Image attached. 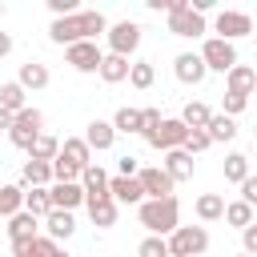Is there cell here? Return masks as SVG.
<instances>
[{
	"mask_svg": "<svg viewBox=\"0 0 257 257\" xmlns=\"http://www.w3.org/2000/svg\"><path fill=\"white\" fill-rule=\"evenodd\" d=\"M8 52H12V36H8V32H0V56H8Z\"/></svg>",
	"mask_w": 257,
	"mask_h": 257,
	"instance_id": "bcb514c9",
	"label": "cell"
},
{
	"mask_svg": "<svg viewBox=\"0 0 257 257\" xmlns=\"http://www.w3.org/2000/svg\"><path fill=\"white\" fill-rule=\"evenodd\" d=\"M64 165H72L76 173H84L88 165H92V149L84 145V137H64L60 141V153H56Z\"/></svg>",
	"mask_w": 257,
	"mask_h": 257,
	"instance_id": "5bb4252c",
	"label": "cell"
},
{
	"mask_svg": "<svg viewBox=\"0 0 257 257\" xmlns=\"http://www.w3.org/2000/svg\"><path fill=\"white\" fill-rule=\"evenodd\" d=\"M153 80H157V68H153V60H133V68H128V84L133 88H153Z\"/></svg>",
	"mask_w": 257,
	"mask_h": 257,
	"instance_id": "4dcf8cb0",
	"label": "cell"
},
{
	"mask_svg": "<svg viewBox=\"0 0 257 257\" xmlns=\"http://www.w3.org/2000/svg\"><path fill=\"white\" fill-rule=\"evenodd\" d=\"M137 257H169V241L165 237H145L137 245Z\"/></svg>",
	"mask_w": 257,
	"mask_h": 257,
	"instance_id": "8d00e7d4",
	"label": "cell"
},
{
	"mask_svg": "<svg viewBox=\"0 0 257 257\" xmlns=\"http://www.w3.org/2000/svg\"><path fill=\"white\" fill-rule=\"evenodd\" d=\"M237 257H245V253H237Z\"/></svg>",
	"mask_w": 257,
	"mask_h": 257,
	"instance_id": "f907efd6",
	"label": "cell"
},
{
	"mask_svg": "<svg viewBox=\"0 0 257 257\" xmlns=\"http://www.w3.org/2000/svg\"><path fill=\"white\" fill-rule=\"evenodd\" d=\"M205 133H209V141H213V145H225V141H233V137H237V120H233V116H225V112H213V116H209V124H205Z\"/></svg>",
	"mask_w": 257,
	"mask_h": 257,
	"instance_id": "cb8c5ba5",
	"label": "cell"
},
{
	"mask_svg": "<svg viewBox=\"0 0 257 257\" xmlns=\"http://www.w3.org/2000/svg\"><path fill=\"white\" fill-rule=\"evenodd\" d=\"M24 209V189L20 185H0V217H16Z\"/></svg>",
	"mask_w": 257,
	"mask_h": 257,
	"instance_id": "f546056e",
	"label": "cell"
},
{
	"mask_svg": "<svg viewBox=\"0 0 257 257\" xmlns=\"http://www.w3.org/2000/svg\"><path fill=\"white\" fill-rule=\"evenodd\" d=\"M48 80H52L48 64H40V60H28V64H20V76H16V84H20L24 92H40V88H48Z\"/></svg>",
	"mask_w": 257,
	"mask_h": 257,
	"instance_id": "e0dca14e",
	"label": "cell"
},
{
	"mask_svg": "<svg viewBox=\"0 0 257 257\" xmlns=\"http://www.w3.org/2000/svg\"><path fill=\"white\" fill-rule=\"evenodd\" d=\"M137 221L149 229V237H169V233L181 225V201H177V197L141 201V205H137Z\"/></svg>",
	"mask_w": 257,
	"mask_h": 257,
	"instance_id": "7a4b0ae2",
	"label": "cell"
},
{
	"mask_svg": "<svg viewBox=\"0 0 257 257\" xmlns=\"http://www.w3.org/2000/svg\"><path fill=\"white\" fill-rule=\"evenodd\" d=\"M84 209H88V217H92V225H96V229H112V225H116V213H120V205H116L112 197L84 201Z\"/></svg>",
	"mask_w": 257,
	"mask_h": 257,
	"instance_id": "44dd1931",
	"label": "cell"
},
{
	"mask_svg": "<svg viewBox=\"0 0 257 257\" xmlns=\"http://www.w3.org/2000/svg\"><path fill=\"white\" fill-rule=\"evenodd\" d=\"M0 128H4V133L12 128V112H8V108H0Z\"/></svg>",
	"mask_w": 257,
	"mask_h": 257,
	"instance_id": "7dc6e473",
	"label": "cell"
},
{
	"mask_svg": "<svg viewBox=\"0 0 257 257\" xmlns=\"http://www.w3.org/2000/svg\"><path fill=\"white\" fill-rule=\"evenodd\" d=\"M24 185H32V189H48L52 185V165L48 161H24Z\"/></svg>",
	"mask_w": 257,
	"mask_h": 257,
	"instance_id": "4316f807",
	"label": "cell"
},
{
	"mask_svg": "<svg viewBox=\"0 0 257 257\" xmlns=\"http://www.w3.org/2000/svg\"><path fill=\"white\" fill-rule=\"evenodd\" d=\"M141 32H145V28H141L137 20H116V24H112V28L104 32V36H108V52H112V56H124V60H128V56H133V52L141 48Z\"/></svg>",
	"mask_w": 257,
	"mask_h": 257,
	"instance_id": "52a82bcc",
	"label": "cell"
},
{
	"mask_svg": "<svg viewBox=\"0 0 257 257\" xmlns=\"http://www.w3.org/2000/svg\"><path fill=\"white\" fill-rule=\"evenodd\" d=\"M137 173H141L137 157H120V177H137Z\"/></svg>",
	"mask_w": 257,
	"mask_h": 257,
	"instance_id": "ee69618b",
	"label": "cell"
},
{
	"mask_svg": "<svg viewBox=\"0 0 257 257\" xmlns=\"http://www.w3.org/2000/svg\"><path fill=\"white\" fill-rule=\"evenodd\" d=\"M165 16H169V32L181 36V40H197V36L209 32V28H205V16H197V12L189 8V0H169Z\"/></svg>",
	"mask_w": 257,
	"mask_h": 257,
	"instance_id": "3957f363",
	"label": "cell"
},
{
	"mask_svg": "<svg viewBox=\"0 0 257 257\" xmlns=\"http://www.w3.org/2000/svg\"><path fill=\"white\" fill-rule=\"evenodd\" d=\"M173 76H177L181 84H201V80L209 76V68H205V60H201V52H177V56H173Z\"/></svg>",
	"mask_w": 257,
	"mask_h": 257,
	"instance_id": "7c38bea8",
	"label": "cell"
},
{
	"mask_svg": "<svg viewBox=\"0 0 257 257\" xmlns=\"http://www.w3.org/2000/svg\"><path fill=\"white\" fill-rule=\"evenodd\" d=\"M40 133H44V112H40V108H20V112L12 116L8 141H12L16 149H24V153H28V145H32Z\"/></svg>",
	"mask_w": 257,
	"mask_h": 257,
	"instance_id": "5b68a950",
	"label": "cell"
},
{
	"mask_svg": "<svg viewBox=\"0 0 257 257\" xmlns=\"http://www.w3.org/2000/svg\"><path fill=\"white\" fill-rule=\"evenodd\" d=\"M241 253H245V257H257V225L241 229Z\"/></svg>",
	"mask_w": 257,
	"mask_h": 257,
	"instance_id": "b9f144b4",
	"label": "cell"
},
{
	"mask_svg": "<svg viewBox=\"0 0 257 257\" xmlns=\"http://www.w3.org/2000/svg\"><path fill=\"white\" fill-rule=\"evenodd\" d=\"M24 96H28V92H24V88H20L16 80H8V84H0V108H8L12 116H16L20 108H28V104H24Z\"/></svg>",
	"mask_w": 257,
	"mask_h": 257,
	"instance_id": "1f68e13d",
	"label": "cell"
},
{
	"mask_svg": "<svg viewBox=\"0 0 257 257\" xmlns=\"http://www.w3.org/2000/svg\"><path fill=\"white\" fill-rule=\"evenodd\" d=\"M213 32H217V40H241V36H249L253 32V20H249V12H233V8H225V12H217V20H213Z\"/></svg>",
	"mask_w": 257,
	"mask_h": 257,
	"instance_id": "ba28073f",
	"label": "cell"
},
{
	"mask_svg": "<svg viewBox=\"0 0 257 257\" xmlns=\"http://www.w3.org/2000/svg\"><path fill=\"white\" fill-rule=\"evenodd\" d=\"M24 213H32L36 221H44V217L52 213V201H48V189H32V193H24Z\"/></svg>",
	"mask_w": 257,
	"mask_h": 257,
	"instance_id": "e575fe53",
	"label": "cell"
},
{
	"mask_svg": "<svg viewBox=\"0 0 257 257\" xmlns=\"http://www.w3.org/2000/svg\"><path fill=\"white\" fill-rule=\"evenodd\" d=\"M249 108V96H237V92H225L221 96V112L225 116H237V112H245Z\"/></svg>",
	"mask_w": 257,
	"mask_h": 257,
	"instance_id": "f35d334b",
	"label": "cell"
},
{
	"mask_svg": "<svg viewBox=\"0 0 257 257\" xmlns=\"http://www.w3.org/2000/svg\"><path fill=\"white\" fill-rule=\"evenodd\" d=\"M128 68H133V60L104 52V60H100V72H96V76H100L104 84H120V80H128Z\"/></svg>",
	"mask_w": 257,
	"mask_h": 257,
	"instance_id": "603a6c76",
	"label": "cell"
},
{
	"mask_svg": "<svg viewBox=\"0 0 257 257\" xmlns=\"http://www.w3.org/2000/svg\"><path fill=\"white\" fill-rule=\"evenodd\" d=\"M169 177H173V185L177 181H193V157L185 153V149H173V153H165V165H161Z\"/></svg>",
	"mask_w": 257,
	"mask_h": 257,
	"instance_id": "7402d4cb",
	"label": "cell"
},
{
	"mask_svg": "<svg viewBox=\"0 0 257 257\" xmlns=\"http://www.w3.org/2000/svg\"><path fill=\"white\" fill-rule=\"evenodd\" d=\"M56 249H60V245H56V241H52V237H44V233H40V237H36V241H32V257H52V253H56Z\"/></svg>",
	"mask_w": 257,
	"mask_h": 257,
	"instance_id": "ab89813d",
	"label": "cell"
},
{
	"mask_svg": "<svg viewBox=\"0 0 257 257\" xmlns=\"http://www.w3.org/2000/svg\"><path fill=\"white\" fill-rule=\"evenodd\" d=\"M112 128L116 133H141L145 128V116H141V108H116V116H112Z\"/></svg>",
	"mask_w": 257,
	"mask_h": 257,
	"instance_id": "d6a6232c",
	"label": "cell"
},
{
	"mask_svg": "<svg viewBox=\"0 0 257 257\" xmlns=\"http://www.w3.org/2000/svg\"><path fill=\"white\" fill-rule=\"evenodd\" d=\"M253 88H257V72H253L249 64H233V68L225 72V92H237V96H253Z\"/></svg>",
	"mask_w": 257,
	"mask_h": 257,
	"instance_id": "ac0fdd59",
	"label": "cell"
},
{
	"mask_svg": "<svg viewBox=\"0 0 257 257\" xmlns=\"http://www.w3.org/2000/svg\"><path fill=\"white\" fill-rule=\"evenodd\" d=\"M141 189H145V201H161V197H173V177L161 169V165H149L137 173Z\"/></svg>",
	"mask_w": 257,
	"mask_h": 257,
	"instance_id": "8fae6325",
	"label": "cell"
},
{
	"mask_svg": "<svg viewBox=\"0 0 257 257\" xmlns=\"http://www.w3.org/2000/svg\"><path fill=\"white\" fill-rule=\"evenodd\" d=\"M84 145L88 149H96V153H108L112 145H116V128H112V120H88V128H84Z\"/></svg>",
	"mask_w": 257,
	"mask_h": 257,
	"instance_id": "2e32d148",
	"label": "cell"
},
{
	"mask_svg": "<svg viewBox=\"0 0 257 257\" xmlns=\"http://www.w3.org/2000/svg\"><path fill=\"white\" fill-rule=\"evenodd\" d=\"M221 169H225V181H229V185H241V181L249 177V157H245V153H229Z\"/></svg>",
	"mask_w": 257,
	"mask_h": 257,
	"instance_id": "836d02e7",
	"label": "cell"
},
{
	"mask_svg": "<svg viewBox=\"0 0 257 257\" xmlns=\"http://www.w3.org/2000/svg\"><path fill=\"white\" fill-rule=\"evenodd\" d=\"M209 116H213V112H209V104H201V100H189V104L181 108V124H185L189 133H193V128H205Z\"/></svg>",
	"mask_w": 257,
	"mask_h": 257,
	"instance_id": "83f0119b",
	"label": "cell"
},
{
	"mask_svg": "<svg viewBox=\"0 0 257 257\" xmlns=\"http://www.w3.org/2000/svg\"><path fill=\"white\" fill-rule=\"evenodd\" d=\"M72 233H76V217H72V213H64V209H52V213L44 217V237H52L56 245H60V241H68Z\"/></svg>",
	"mask_w": 257,
	"mask_h": 257,
	"instance_id": "d6986e66",
	"label": "cell"
},
{
	"mask_svg": "<svg viewBox=\"0 0 257 257\" xmlns=\"http://www.w3.org/2000/svg\"><path fill=\"white\" fill-rule=\"evenodd\" d=\"M165 241H169V257H201L209 249V229L205 225H177Z\"/></svg>",
	"mask_w": 257,
	"mask_h": 257,
	"instance_id": "277c9868",
	"label": "cell"
},
{
	"mask_svg": "<svg viewBox=\"0 0 257 257\" xmlns=\"http://www.w3.org/2000/svg\"><path fill=\"white\" fill-rule=\"evenodd\" d=\"M108 197L116 201V205H141L145 201V189H141V181L137 177H108Z\"/></svg>",
	"mask_w": 257,
	"mask_h": 257,
	"instance_id": "9a60e30c",
	"label": "cell"
},
{
	"mask_svg": "<svg viewBox=\"0 0 257 257\" xmlns=\"http://www.w3.org/2000/svg\"><path fill=\"white\" fill-rule=\"evenodd\" d=\"M52 257H72V253H68V249H56V253H52Z\"/></svg>",
	"mask_w": 257,
	"mask_h": 257,
	"instance_id": "c3c4849f",
	"label": "cell"
},
{
	"mask_svg": "<svg viewBox=\"0 0 257 257\" xmlns=\"http://www.w3.org/2000/svg\"><path fill=\"white\" fill-rule=\"evenodd\" d=\"M197 217H201V221H221V217H225V197L201 193V197H197Z\"/></svg>",
	"mask_w": 257,
	"mask_h": 257,
	"instance_id": "f1b7e54d",
	"label": "cell"
},
{
	"mask_svg": "<svg viewBox=\"0 0 257 257\" xmlns=\"http://www.w3.org/2000/svg\"><path fill=\"white\" fill-rule=\"evenodd\" d=\"M80 189H84V201H100V197H108V173H104L100 165H88V169L80 173Z\"/></svg>",
	"mask_w": 257,
	"mask_h": 257,
	"instance_id": "ffe728a7",
	"label": "cell"
},
{
	"mask_svg": "<svg viewBox=\"0 0 257 257\" xmlns=\"http://www.w3.org/2000/svg\"><path fill=\"white\" fill-rule=\"evenodd\" d=\"M64 60H68L76 72H100L104 52H100L96 40H80V44H68V48H64Z\"/></svg>",
	"mask_w": 257,
	"mask_h": 257,
	"instance_id": "30bf717a",
	"label": "cell"
},
{
	"mask_svg": "<svg viewBox=\"0 0 257 257\" xmlns=\"http://www.w3.org/2000/svg\"><path fill=\"white\" fill-rule=\"evenodd\" d=\"M225 221H229L233 229H249V225H253V209H249L245 201H229V205H225Z\"/></svg>",
	"mask_w": 257,
	"mask_h": 257,
	"instance_id": "d590c367",
	"label": "cell"
},
{
	"mask_svg": "<svg viewBox=\"0 0 257 257\" xmlns=\"http://www.w3.org/2000/svg\"><path fill=\"white\" fill-rule=\"evenodd\" d=\"M141 137L149 141V149H161V153H173V149H181V145H185V137H189V128L181 124V116H169V120H161L157 128H145Z\"/></svg>",
	"mask_w": 257,
	"mask_h": 257,
	"instance_id": "8992f818",
	"label": "cell"
},
{
	"mask_svg": "<svg viewBox=\"0 0 257 257\" xmlns=\"http://www.w3.org/2000/svg\"><path fill=\"white\" fill-rule=\"evenodd\" d=\"M141 116H145V128H157V124L165 120V116H161V108H141ZM145 128H141V133H145Z\"/></svg>",
	"mask_w": 257,
	"mask_h": 257,
	"instance_id": "7bdbcfd3",
	"label": "cell"
},
{
	"mask_svg": "<svg viewBox=\"0 0 257 257\" xmlns=\"http://www.w3.org/2000/svg\"><path fill=\"white\" fill-rule=\"evenodd\" d=\"M209 145H213V141H209V133H205V128H193V133L185 137V145H181V149H185L189 157H197V153H205Z\"/></svg>",
	"mask_w": 257,
	"mask_h": 257,
	"instance_id": "74e56055",
	"label": "cell"
},
{
	"mask_svg": "<svg viewBox=\"0 0 257 257\" xmlns=\"http://www.w3.org/2000/svg\"><path fill=\"white\" fill-rule=\"evenodd\" d=\"M36 229H40V221H36L32 213H24V209H20L16 217H8V237H12V241H32V237H40Z\"/></svg>",
	"mask_w": 257,
	"mask_h": 257,
	"instance_id": "d4e9b609",
	"label": "cell"
},
{
	"mask_svg": "<svg viewBox=\"0 0 257 257\" xmlns=\"http://www.w3.org/2000/svg\"><path fill=\"white\" fill-rule=\"evenodd\" d=\"M100 32H108V20L96 8H80V12L64 16V20H52V28H48L52 44H64V48L68 44H80V40H96Z\"/></svg>",
	"mask_w": 257,
	"mask_h": 257,
	"instance_id": "6da1fadb",
	"label": "cell"
},
{
	"mask_svg": "<svg viewBox=\"0 0 257 257\" xmlns=\"http://www.w3.org/2000/svg\"><path fill=\"white\" fill-rule=\"evenodd\" d=\"M56 153H60V141L52 137V133H40L32 145H28V161H56Z\"/></svg>",
	"mask_w": 257,
	"mask_h": 257,
	"instance_id": "484cf974",
	"label": "cell"
},
{
	"mask_svg": "<svg viewBox=\"0 0 257 257\" xmlns=\"http://www.w3.org/2000/svg\"><path fill=\"white\" fill-rule=\"evenodd\" d=\"M0 20H4V4H0Z\"/></svg>",
	"mask_w": 257,
	"mask_h": 257,
	"instance_id": "681fc988",
	"label": "cell"
},
{
	"mask_svg": "<svg viewBox=\"0 0 257 257\" xmlns=\"http://www.w3.org/2000/svg\"><path fill=\"white\" fill-rule=\"evenodd\" d=\"M48 201H52V209L72 213V209L84 205V189H80V181H52L48 185Z\"/></svg>",
	"mask_w": 257,
	"mask_h": 257,
	"instance_id": "4fadbf2b",
	"label": "cell"
},
{
	"mask_svg": "<svg viewBox=\"0 0 257 257\" xmlns=\"http://www.w3.org/2000/svg\"><path fill=\"white\" fill-rule=\"evenodd\" d=\"M201 60H205V68H209V72H229V68L237 64V48H233L229 40L209 36V40L201 44Z\"/></svg>",
	"mask_w": 257,
	"mask_h": 257,
	"instance_id": "9c48e42d",
	"label": "cell"
},
{
	"mask_svg": "<svg viewBox=\"0 0 257 257\" xmlns=\"http://www.w3.org/2000/svg\"><path fill=\"white\" fill-rule=\"evenodd\" d=\"M241 201H245L249 209H257V177H253V173L241 181Z\"/></svg>",
	"mask_w": 257,
	"mask_h": 257,
	"instance_id": "60d3db41",
	"label": "cell"
},
{
	"mask_svg": "<svg viewBox=\"0 0 257 257\" xmlns=\"http://www.w3.org/2000/svg\"><path fill=\"white\" fill-rule=\"evenodd\" d=\"M32 241H12V257H32Z\"/></svg>",
	"mask_w": 257,
	"mask_h": 257,
	"instance_id": "f6af8a7d",
	"label": "cell"
}]
</instances>
